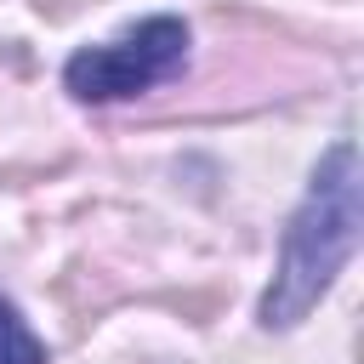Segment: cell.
<instances>
[{"label": "cell", "instance_id": "3", "mask_svg": "<svg viewBox=\"0 0 364 364\" xmlns=\"http://www.w3.org/2000/svg\"><path fill=\"white\" fill-rule=\"evenodd\" d=\"M0 364H46V341L28 330V318L0 296Z\"/></svg>", "mask_w": 364, "mask_h": 364}, {"label": "cell", "instance_id": "1", "mask_svg": "<svg viewBox=\"0 0 364 364\" xmlns=\"http://www.w3.org/2000/svg\"><path fill=\"white\" fill-rule=\"evenodd\" d=\"M358 182L364 176H358V148L353 142H336L313 165V182H307V193L290 210V228L279 239L273 284L262 296V324L267 330L301 324L324 301V290L336 284V273L353 262L358 228H364V188Z\"/></svg>", "mask_w": 364, "mask_h": 364}, {"label": "cell", "instance_id": "2", "mask_svg": "<svg viewBox=\"0 0 364 364\" xmlns=\"http://www.w3.org/2000/svg\"><path fill=\"white\" fill-rule=\"evenodd\" d=\"M188 63V23L182 17H148L131 34L108 46H85L63 63V85L80 102H119L136 91H154Z\"/></svg>", "mask_w": 364, "mask_h": 364}]
</instances>
